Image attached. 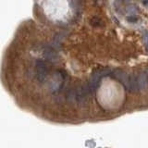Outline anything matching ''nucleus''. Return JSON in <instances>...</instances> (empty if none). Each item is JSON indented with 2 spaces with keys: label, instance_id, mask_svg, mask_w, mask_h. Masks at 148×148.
Wrapping results in <instances>:
<instances>
[{
  "label": "nucleus",
  "instance_id": "1",
  "mask_svg": "<svg viewBox=\"0 0 148 148\" xmlns=\"http://www.w3.org/2000/svg\"><path fill=\"white\" fill-rule=\"evenodd\" d=\"M36 68V78L39 82L43 83L47 80L48 76V66L43 59H37L35 61Z\"/></svg>",
  "mask_w": 148,
  "mask_h": 148
},
{
  "label": "nucleus",
  "instance_id": "2",
  "mask_svg": "<svg viewBox=\"0 0 148 148\" xmlns=\"http://www.w3.org/2000/svg\"><path fill=\"white\" fill-rule=\"evenodd\" d=\"M43 56L45 60L50 62H57L58 61L59 57L57 54V52L50 46H45L43 49Z\"/></svg>",
  "mask_w": 148,
  "mask_h": 148
},
{
  "label": "nucleus",
  "instance_id": "3",
  "mask_svg": "<svg viewBox=\"0 0 148 148\" xmlns=\"http://www.w3.org/2000/svg\"><path fill=\"white\" fill-rule=\"evenodd\" d=\"M76 91V103L79 106H83L86 103V98L89 95L85 89V86H79Z\"/></svg>",
  "mask_w": 148,
  "mask_h": 148
},
{
  "label": "nucleus",
  "instance_id": "4",
  "mask_svg": "<svg viewBox=\"0 0 148 148\" xmlns=\"http://www.w3.org/2000/svg\"><path fill=\"white\" fill-rule=\"evenodd\" d=\"M137 79H138L139 90L140 91L145 90L148 87V76H147L145 71L139 74V76H137Z\"/></svg>",
  "mask_w": 148,
  "mask_h": 148
},
{
  "label": "nucleus",
  "instance_id": "5",
  "mask_svg": "<svg viewBox=\"0 0 148 148\" xmlns=\"http://www.w3.org/2000/svg\"><path fill=\"white\" fill-rule=\"evenodd\" d=\"M67 101L69 103H74L76 102V91L69 90L67 95Z\"/></svg>",
  "mask_w": 148,
  "mask_h": 148
},
{
  "label": "nucleus",
  "instance_id": "6",
  "mask_svg": "<svg viewBox=\"0 0 148 148\" xmlns=\"http://www.w3.org/2000/svg\"><path fill=\"white\" fill-rule=\"evenodd\" d=\"M91 25L94 27H101L103 26V21L98 17H94L91 20Z\"/></svg>",
  "mask_w": 148,
  "mask_h": 148
},
{
  "label": "nucleus",
  "instance_id": "7",
  "mask_svg": "<svg viewBox=\"0 0 148 148\" xmlns=\"http://www.w3.org/2000/svg\"><path fill=\"white\" fill-rule=\"evenodd\" d=\"M127 21L130 23H135L138 21V17L137 16H129V17H127Z\"/></svg>",
  "mask_w": 148,
  "mask_h": 148
},
{
  "label": "nucleus",
  "instance_id": "8",
  "mask_svg": "<svg viewBox=\"0 0 148 148\" xmlns=\"http://www.w3.org/2000/svg\"><path fill=\"white\" fill-rule=\"evenodd\" d=\"M56 102H57L58 104H61L62 103V98H61V97L58 96L57 98H56Z\"/></svg>",
  "mask_w": 148,
  "mask_h": 148
},
{
  "label": "nucleus",
  "instance_id": "9",
  "mask_svg": "<svg viewBox=\"0 0 148 148\" xmlns=\"http://www.w3.org/2000/svg\"><path fill=\"white\" fill-rule=\"evenodd\" d=\"M143 4L145 6H148V0H143Z\"/></svg>",
  "mask_w": 148,
  "mask_h": 148
},
{
  "label": "nucleus",
  "instance_id": "10",
  "mask_svg": "<svg viewBox=\"0 0 148 148\" xmlns=\"http://www.w3.org/2000/svg\"><path fill=\"white\" fill-rule=\"evenodd\" d=\"M145 72H146V74H147V76H148V68L145 69Z\"/></svg>",
  "mask_w": 148,
  "mask_h": 148
}]
</instances>
